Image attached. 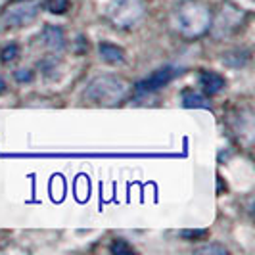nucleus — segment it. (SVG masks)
<instances>
[{"mask_svg":"<svg viewBox=\"0 0 255 255\" xmlns=\"http://www.w3.org/2000/svg\"><path fill=\"white\" fill-rule=\"evenodd\" d=\"M128 92V85L115 75H100L92 79L85 90V96L90 102L102 104V106H115L119 104Z\"/></svg>","mask_w":255,"mask_h":255,"instance_id":"f257e3e1","label":"nucleus"},{"mask_svg":"<svg viewBox=\"0 0 255 255\" xmlns=\"http://www.w3.org/2000/svg\"><path fill=\"white\" fill-rule=\"evenodd\" d=\"M175 25L184 37H200L211 25V12L205 4L188 2L179 8L175 15Z\"/></svg>","mask_w":255,"mask_h":255,"instance_id":"f03ea898","label":"nucleus"},{"mask_svg":"<svg viewBox=\"0 0 255 255\" xmlns=\"http://www.w3.org/2000/svg\"><path fill=\"white\" fill-rule=\"evenodd\" d=\"M144 0H108L106 17L117 27H130L144 15Z\"/></svg>","mask_w":255,"mask_h":255,"instance_id":"7ed1b4c3","label":"nucleus"},{"mask_svg":"<svg viewBox=\"0 0 255 255\" xmlns=\"http://www.w3.org/2000/svg\"><path fill=\"white\" fill-rule=\"evenodd\" d=\"M38 13V6L33 2H21V4H15L12 6L8 12L4 13V19L6 23L12 27H23L29 25L31 21H35Z\"/></svg>","mask_w":255,"mask_h":255,"instance_id":"20e7f679","label":"nucleus"},{"mask_svg":"<svg viewBox=\"0 0 255 255\" xmlns=\"http://www.w3.org/2000/svg\"><path fill=\"white\" fill-rule=\"evenodd\" d=\"M175 69L173 67H161V69H155L152 75H148L146 79H142L140 83L136 85V89L142 90V92H150V90H157L161 87H165L167 83L173 81L175 77Z\"/></svg>","mask_w":255,"mask_h":255,"instance_id":"39448f33","label":"nucleus"},{"mask_svg":"<svg viewBox=\"0 0 255 255\" xmlns=\"http://www.w3.org/2000/svg\"><path fill=\"white\" fill-rule=\"evenodd\" d=\"M98 52H100V58L110 65H121L125 62V52H123V48L114 44V42H100Z\"/></svg>","mask_w":255,"mask_h":255,"instance_id":"423d86ee","label":"nucleus"},{"mask_svg":"<svg viewBox=\"0 0 255 255\" xmlns=\"http://www.w3.org/2000/svg\"><path fill=\"white\" fill-rule=\"evenodd\" d=\"M200 85L207 94H219L221 90L225 89V77L215 73V71H204L200 75Z\"/></svg>","mask_w":255,"mask_h":255,"instance_id":"0eeeda50","label":"nucleus"},{"mask_svg":"<svg viewBox=\"0 0 255 255\" xmlns=\"http://www.w3.org/2000/svg\"><path fill=\"white\" fill-rule=\"evenodd\" d=\"M42 40L50 50H62L64 48V31L56 25H46L42 31Z\"/></svg>","mask_w":255,"mask_h":255,"instance_id":"6e6552de","label":"nucleus"},{"mask_svg":"<svg viewBox=\"0 0 255 255\" xmlns=\"http://www.w3.org/2000/svg\"><path fill=\"white\" fill-rule=\"evenodd\" d=\"M182 104L186 108H209L207 98L198 94V92H194V90H184L182 92Z\"/></svg>","mask_w":255,"mask_h":255,"instance_id":"1a4fd4ad","label":"nucleus"},{"mask_svg":"<svg viewBox=\"0 0 255 255\" xmlns=\"http://www.w3.org/2000/svg\"><path fill=\"white\" fill-rule=\"evenodd\" d=\"M44 6H46V10L50 13H65L69 10L71 2L69 0H46Z\"/></svg>","mask_w":255,"mask_h":255,"instance_id":"9d476101","label":"nucleus"},{"mask_svg":"<svg viewBox=\"0 0 255 255\" xmlns=\"http://www.w3.org/2000/svg\"><path fill=\"white\" fill-rule=\"evenodd\" d=\"M17 54H19V48H17L15 44H10V46H6L4 50L0 52V60H2L4 64H10V62H13V60L17 58Z\"/></svg>","mask_w":255,"mask_h":255,"instance_id":"9b49d317","label":"nucleus"},{"mask_svg":"<svg viewBox=\"0 0 255 255\" xmlns=\"http://www.w3.org/2000/svg\"><path fill=\"white\" fill-rule=\"evenodd\" d=\"M196 254H209V255H227V248H223V246H215V244H211V246H202V248H198L196 250Z\"/></svg>","mask_w":255,"mask_h":255,"instance_id":"f8f14e48","label":"nucleus"},{"mask_svg":"<svg viewBox=\"0 0 255 255\" xmlns=\"http://www.w3.org/2000/svg\"><path fill=\"white\" fill-rule=\"evenodd\" d=\"M110 252H112V254H117V255L130 254V252H132V248H130L125 240H114V244L110 246Z\"/></svg>","mask_w":255,"mask_h":255,"instance_id":"ddd939ff","label":"nucleus"},{"mask_svg":"<svg viewBox=\"0 0 255 255\" xmlns=\"http://www.w3.org/2000/svg\"><path fill=\"white\" fill-rule=\"evenodd\" d=\"M207 234V230H182L180 236L186 238V240H198V238H204Z\"/></svg>","mask_w":255,"mask_h":255,"instance_id":"4468645a","label":"nucleus"},{"mask_svg":"<svg viewBox=\"0 0 255 255\" xmlns=\"http://www.w3.org/2000/svg\"><path fill=\"white\" fill-rule=\"evenodd\" d=\"M15 77H17L19 81H29V79H31V73H29V71H27V73H23V69H19V71L15 73Z\"/></svg>","mask_w":255,"mask_h":255,"instance_id":"2eb2a0df","label":"nucleus"},{"mask_svg":"<svg viewBox=\"0 0 255 255\" xmlns=\"http://www.w3.org/2000/svg\"><path fill=\"white\" fill-rule=\"evenodd\" d=\"M4 90H6V83H4V79H2V77H0V94H2V92H4Z\"/></svg>","mask_w":255,"mask_h":255,"instance_id":"dca6fc26","label":"nucleus"},{"mask_svg":"<svg viewBox=\"0 0 255 255\" xmlns=\"http://www.w3.org/2000/svg\"><path fill=\"white\" fill-rule=\"evenodd\" d=\"M4 2H6V0H0V4H4Z\"/></svg>","mask_w":255,"mask_h":255,"instance_id":"f3484780","label":"nucleus"}]
</instances>
